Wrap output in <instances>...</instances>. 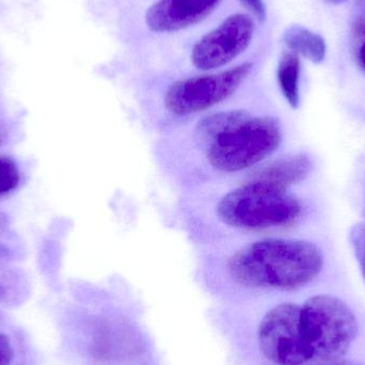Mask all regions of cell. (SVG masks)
Here are the masks:
<instances>
[{
    "instance_id": "2",
    "label": "cell",
    "mask_w": 365,
    "mask_h": 365,
    "mask_svg": "<svg viewBox=\"0 0 365 365\" xmlns=\"http://www.w3.org/2000/svg\"><path fill=\"white\" fill-rule=\"evenodd\" d=\"M302 212V204L293 195L251 180L227 192L217 206L222 222L244 230L287 227Z\"/></svg>"
},
{
    "instance_id": "17",
    "label": "cell",
    "mask_w": 365,
    "mask_h": 365,
    "mask_svg": "<svg viewBox=\"0 0 365 365\" xmlns=\"http://www.w3.org/2000/svg\"><path fill=\"white\" fill-rule=\"evenodd\" d=\"M14 359V349L10 339L0 334V365H10Z\"/></svg>"
},
{
    "instance_id": "21",
    "label": "cell",
    "mask_w": 365,
    "mask_h": 365,
    "mask_svg": "<svg viewBox=\"0 0 365 365\" xmlns=\"http://www.w3.org/2000/svg\"><path fill=\"white\" fill-rule=\"evenodd\" d=\"M4 289L0 285V298L4 297Z\"/></svg>"
},
{
    "instance_id": "9",
    "label": "cell",
    "mask_w": 365,
    "mask_h": 365,
    "mask_svg": "<svg viewBox=\"0 0 365 365\" xmlns=\"http://www.w3.org/2000/svg\"><path fill=\"white\" fill-rule=\"evenodd\" d=\"M313 163L306 154L287 156L259 169L249 178L251 181L287 192L293 185L299 184L309 177Z\"/></svg>"
},
{
    "instance_id": "18",
    "label": "cell",
    "mask_w": 365,
    "mask_h": 365,
    "mask_svg": "<svg viewBox=\"0 0 365 365\" xmlns=\"http://www.w3.org/2000/svg\"><path fill=\"white\" fill-rule=\"evenodd\" d=\"M311 365H364L361 362L354 361V360H332V361H319V364Z\"/></svg>"
},
{
    "instance_id": "10",
    "label": "cell",
    "mask_w": 365,
    "mask_h": 365,
    "mask_svg": "<svg viewBox=\"0 0 365 365\" xmlns=\"http://www.w3.org/2000/svg\"><path fill=\"white\" fill-rule=\"evenodd\" d=\"M283 42L297 55L304 56L314 63L325 59L326 46L323 36L300 25H292L283 34Z\"/></svg>"
},
{
    "instance_id": "6",
    "label": "cell",
    "mask_w": 365,
    "mask_h": 365,
    "mask_svg": "<svg viewBox=\"0 0 365 365\" xmlns=\"http://www.w3.org/2000/svg\"><path fill=\"white\" fill-rule=\"evenodd\" d=\"M259 343L265 357L277 365H306L313 360L298 304L289 302L272 309L259 324Z\"/></svg>"
},
{
    "instance_id": "5",
    "label": "cell",
    "mask_w": 365,
    "mask_h": 365,
    "mask_svg": "<svg viewBox=\"0 0 365 365\" xmlns=\"http://www.w3.org/2000/svg\"><path fill=\"white\" fill-rule=\"evenodd\" d=\"M252 66L250 62H245L222 72L175 81L167 90L165 106L175 115L207 110L235 93L250 74Z\"/></svg>"
},
{
    "instance_id": "1",
    "label": "cell",
    "mask_w": 365,
    "mask_h": 365,
    "mask_svg": "<svg viewBox=\"0 0 365 365\" xmlns=\"http://www.w3.org/2000/svg\"><path fill=\"white\" fill-rule=\"evenodd\" d=\"M321 249L311 242L268 238L238 250L229 261L232 278L247 287L295 289L323 268Z\"/></svg>"
},
{
    "instance_id": "19",
    "label": "cell",
    "mask_w": 365,
    "mask_h": 365,
    "mask_svg": "<svg viewBox=\"0 0 365 365\" xmlns=\"http://www.w3.org/2000/svg\"><path fill=\"white\" fill-rule=\"evenodd\" d=\"M357 8H359L361 16H365V0H357Z\"/></svg>"
},
{
    "instance_id": "16",
    "label": "cell",
    "mask_w": 365,
    "mask_h": 365,
    "mask_svg": "<svg viewBox=\"0 0 365 365\" xmlns=\"http://www.w3.org/2000/svg\"><path fill=\"white\" fill-rule=\"evenodd\" d=\"M242 1V6L247 9V10L250 12V14L252 15L255 19H257V21H266V17H267V9H266L265 2L264 0H240Z\"/></svg>"
},
{
    "instance_id": "14",
    "label": "cell",
    "mask_w": 365,
    "mask_h": 365,
    "mask_svg": "<svg viewBox=\"0 0 365 365\" xmlns=\"http://www.w3.org/2000/svg\"><path fill=\"white\" fill-rule=\"evenodd\" d=\"M349 240L365 281V223H358L351 227Z\"/></svg>"
},
{
    "instance_id": "11",
    "label": "cell",
    "mask_w": 365,
    "mask_h": 365,
    "mask_svg": "<svg viewBox=\"0 0 365 365\" xmlns=\"http://www.w3.org/2000/svg\"><path fill=\"white\" fill-rule=\"evenodd\" d=\"M300 70L302 64L297 53L285 51L281 56L277 70L279 87L292 108L296 109L300 103Z\"/></svg>"
},
{
    "instance_id": "3",
    "label": "cell",
    "mask_w": 365,
    "mask_h": 365,
    "mask_svg": "<svg viewBox=\"0 0 365 365\" xmlns=\"http://www.w3.org/2000/svg\"><path fill=\"white\" fill-rule=\"evenodd\" d=\"M281 141L282 130L274 118L249 115L206 143V158L216 170L240 173L272 155Z\"/></svg>"
},
{
    "instance_id": "13",
    "label": "cell",
    "mask_w": 365,
    "mask_h": 365,
    "mask_svg": "<svg viewBox=\"0 0 365 365\" xmlns=\"http://www.w3.org/2000/svg\"><path fill=\"white\" fill-rule=\"evenodd\" d=\"M21 182L19 166L12 158H0V197L17 188Z\"/></svg>"
},
{
    "instance_id": "8",
    "label": "cell",
    "mask_w": 365,
    "mask_h": 365,
    "mask_svg": "<svg viewBox=\"0 0 365 365\" xmlns=\"http://www.w3.org/2000/svg\"><path fill=\"white\" fill-rule=\"evenodd\" d=\"M221 0H158L145 13V24L156 34L186 29L214 12Z\"/></svg>"
},
{
    "instance_id": "7",
    "label": "cell",
    "mask_w": 365,
    "mask_h": 365,
    "mask_svg": "<svg viewBox=\"0 0 365 365\" xmlns=\"http://www.w3.org/2000/svg\"><path fill=\"white\" fill-rule=\"evenodd\" d=\"M255 29V21L250 15L244 13L230 15L193 45L191 63L204 72L227 66L248 48Z\"/></svg>"
},
{
    "instance_id": "4",
    "label": "cell",
    "mask_w": 365,
    "mask_h": 365,
    "mask_svg": "<svg viewBox=\"0 0 365 365\" xmlns=\"http://www.w3.org/2000/svg\"><path fill=\"white\" fill-rule=\"evenodd\" d=\"M304 336L313 360L342 359L358 336V321L346 302L331 295L311 297L302 307Z\"/></svg>"
},
{
    "instance_id": "12",
    "label": "cell",
    "mask_w": 365,
    "mask_h": 365,
    "mask_svg": "<svg viewBox=\"0 0 365 365\" xmlns=\"http://www.w3.org/2000/svg\"><path fill=\"white\" fill-rule=\"evenodd\" d=\"M250 113L248 111L242 110V109L212 113L210 115H206L199 122L197 133L205 143H208L221 133L229 130L230 128L248 117Z\"/></svg>"
},
{
    "instance_id": "15",
    "label": "cell",
    "mask_w": 365,
    "mask_h": 365,
    "mask_svg": "<svg viewBox=\"0 0 365 365\" xmlns=\"http://www.w3.org/2000/svg\"><path fill=\"white\" fill-rule=\"evenodd\" d=\"M353 44L355 47L357 63L365 72V16L361 15H359L354 23Z\"/></svg>"
},
{
    "instance_id": "20",
    "label": "cell",
    "mask_w": 365,
    "mask_h": 365,
    "mask_svg": "<svg viewBox=\"0 0 365 365\" xmlns=\"http://www.w3.org/2000/svg\"><path fill=\"white\" fill-rule=\"evenodd\" d=\"M326 1L329 2V4H344V2H346L347 0H326Z\"/></svg>"
}]
</instances>
